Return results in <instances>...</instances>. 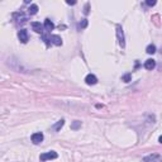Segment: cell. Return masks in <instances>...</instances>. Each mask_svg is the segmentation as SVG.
Segmentation results:
<instances>
[{
  "label": "cell",
  "mask_w": 162,
  "mask_h": 162,
  "mask_svg": "<svg viewBox=\"0 0 162 162\" xmlns=\"http://www.w3.org/2000/svg\"><path fill=\"white\" fill-rule=\"evenodd\" d=\"M158 160H160V155L157 153H152L150 156L143 157V162H157Z\"/></svg>",
  "instance_id": "5"
},
{
  "label": "cell",
  "mask_w": 162,
  "mask_h": 162,
  "mask_svg": "<svg viewBox=\"0 0 162 162\" xmlns=\"http://www.w3.org/2000/svg\"><path fill=\"white\" fill-rule=\"evenodd\" d=\"M117 39L118 43L122 48L126 47V38H124V32H123V27L120 24H117Z\"/></svg>",
  "instance_id": "1"
},
{
  "label": "cell",
  "mask_w": 162,
  "mask_h": 162,
  "mask_svg": "<svg viewBox=\"0 0 162 162\" xmlns=\"http://www.w3.org/2000/svg\"><path fill=\"white\" fill-rule=\"evenodd\" d=\"M131 77H132V75H131V74H127V75L123 76L122 80L124 81V82H129V81H131Z\"/></svg>",
  "instance_id": "17"
},
{
  "label": "cell",
  "mask_w": 162,
  "mask_h": 162,
  "mask_svg": "<svg viewBox=\"0 0 162 162\" xmlns=\"http://www.w3.org/2000/svg\"><path fill=\"white\" fill-rule=\"evenodd\" d=\"M32 28H33V31L37 32V33H41L42 32V24L39 22H32Z\"/></svg>",
  "instance_id": "11"
},
{
  "label": "cell",
  "mask_w": 162,
  "mask_h": 162,
  "mask_svg": "<svg viewBox=\"0 0 162 162\" xmlns=\"http://www.w3.org/2000/svg\"><path fill=\"white\" fill-rule=\"evenodd\" d=\"M57 157H58V155H57L55 151H50V152H46V153H42L39 156V160L42 162H45V161H48V160H56Z\"/></svg>",
  "instance_id": "2"
},
{
  "label": "cell",
  "mask_w": 162,
  "mask_h": 162,
  "mask_svg": "<svg viewBox=\"0 0 162 162\" xmlns=\"http://www.w3.org/2000/svg\"><path fill=\"white\" fill-rule=\"evenodd\" d=\"M88 27V19H82L80 23H79V28L80 29H84V28Z\"/></svg>",
  "instance_id": "16"
},
{
  "label": "cell",
  "mask_w": 162,
  "mask_h": 162,
  "mask_svg": "<svg viewBox=\"0 0 162 162\" xmlns=\"http://www.w3.org/2000/svg\"><path fill=\"white\" fill-rule=\"evenodd\" d=\"M50 41L56 46H62V38H61L60 36H57V34H52L50 37Z\"/></svg>",
  "instance_id": "7"
},
{
  "label": "cell",
  "mask_w": 162,
  "mask_h": 162,
  "mask_svg": "<svg viewBox=\"0 0 162 162\" xmlns=\"http://www.w3.org/2000/svg\"><path fill=\"white\" fill-rule=\"evenodd\" d=\"M66 3H67L69 5H75V4H76V1H66Z\"/></svg>",
  "instance_id": "20"
},
{
  "label": "cell",
  "mask_w": 162,
  "mask_h": 162,
  "mask_svg": "<svg viewBox=\"0 0 162 162\" xmlns=\"http://www.w3.org/2000/svg\"><path fill=\"white\" fill-rule=\"evenodd\" d=\"M81 127V122H79V120H75L72 124H71V129H74V131H76V129H79V128Z\"/></svg>",
  "instance_id": "15"
},
{
  "label": "cell",
  "mask_w": 162,
  "mask_h": 162,
  "mask_svg": "<svg viewBox=\"0 0 162 162\" xmlns=\"http://www.w3.org/2000/svg\"><path fill=\"white\" fill-rule=\"evenodd\" d=\"M42 141H43V134H42L41 132L33 133V134H32V142H33L34 144H39Z\"/></svg>",
  "instance_id": "3"
},
{
  "label": "cell",
  "mask_w": 162,
  "mask_h": 162,
  "mask_svg": "<svg viewBox=\"0 0 162 162\" xmlns=\"http://www.w3.org/2000/svg\"><path fill=\"white\" fill-rule=\"evenodd\" d=\"M63 124H65V120H63V119H61V120L57 122L56 124L53 126V129H55V132H60V129L63 127Z\"/></svg>",
  "instance_id": "12"
},
{
  "label": "cell",
  "mask_w": 162,
  "mask_h": 162,
  "mask_svg": "<svg viewBox=\"0 0 162 162\" xmlns=\"http://www.w3.org/2000/svg\"><path fill=\"white\" fill-rule=\"evenodd\" d=\"M84 13H85V14H89V4H86V5H85V10H84Z\"/></svg>",
  "instance_id": "19"
},
{
  "label": "cell",
  "mask_w": 162,
  "mask_h": 162,
  "mask_svg": "<svg viewBox=\"0 0 162 162\" xmlns=\"http://www.w3.org/2000/svg\"><path fill=\"white\" fill-rule=\"evenodd\" d=\"M158 142H160V143H161V144H162V136H161V137H160V138H158Z\"/></svg>",
  "instance_id": "21"
},
{
  "label": "cell",
  "mask_w": 162,
  "mask_h": 162,
  "mask_svg": "<svg viewBox=\"0 0 162 162\" xmlns=\"http://www.w3.org/2000/svg\"><path fill=\"white\" fill-rule=\"evenodd\" d=\"M85 82H86L88 85H95L98 82V79H96V76H95V75L89 74L86 77H85Z\"/></svg>",
  "instance_id": "6"
},
{
  "label": "cell",
  "mask_w": 162,
  "mask_h": 162,
  "mask_svg": "<svg viewBox=\"0 0 162 162\" xmlns=\"http://www.w3.org/2000/svg\"><path fill=\"white\" fill-rule=\"evenodd\" d=\"M18 38H19V41H20L22 43H27V42H28V33H27V31H26V29L19 31Z\"/></svg>",
  "instance_id": "4"
},
{
  "label": "cell",
  "mask_w": 162,
  "mask_h": 162,
  "mask_svg": "<svg viewBox=\"0 0 162 162\" xmlns=\"http://www.w3.org/2000/svg\"><path fill=\"white\" fill-rule=\"evenodd\" d=\"M146 52H147L148 55H153V53H156V46H155V45H150V46H147Z\"/></svg>",
  "instance_id": "14"
},
{
  "label": "cell",
  "mask_w": 162,
  "mask_h": 162,
  "mask_svg": "<svg viewBox=\"0 0 162 162\" xmlns=\"http://www.w3.org/2000/svg\"><path fill=\"white\" fill-rule=\"evenodd\" d=\"M155 67H156V61L155 60L150 58V60H147L144 62V69L146 70H153Z\"/></svg>",
  "instance_id": "9"
},
{
  "label": "cell",
  "mask_w": 162,
  "mask_h": 162,
  "mask_svg": "<svg viewBox=\"0 0 162 162\" xmlns=\"http://www.w3.org/2000/svg\"><path fill=\"white\" fill-rule=\"evenodd\" d=\"M13 17H14V19H15L17 22H19V23H20V22H22V23H24V22L27 20V17H26L22 12H20V13H14V14H13Z\"/></svg>",
  "instance_id": "8"
},
{
  "label": "cell",
  "mask_w": 162,
  "mask_h": 162,
  "mask_svg": "<svg viewBox=\"0 0 162 162\" xmlns=\"http://www.w3.org/2000/svg\"><path fill=\"white\" fill-rule=\"evenodd\" d=\"M43 27H45V29H46V31H48V32L55 29V24H53V22H52L51 19H46Z\"/></svg>",
  "instance_id": "10"
},
{
  "label": "cell",
  "mask_w": 162,
  "mask_h": 162,
  "mask_svg": "<svg viewBox=\"0 0 162 162\" xmlns=\"http://www.w3.org/2000/svg\"><path fill=\"white\" fill-rule=\"evenodd\" d=\"M161 162H162V161H161Z\"/></svg>",
  "instance_id": "22"
},
{
  "label": "cell",
  "mask_w": 162,
  "mask_h": 162,
  "mask_svg": "<svg viewBox=\"0 0 162 162\" xmlns=\"http://www.w3.org/2000/svg\"><path fill=\"white\" fill-rule=\"evenodd\" d=\"M146 4L148 7H153V5H156V1H151V0H148V1H146Z\"/></svg>",
  "instance_id": "18"
},
{
  "label": "cell",
  "mask_w": 162,
  "mask_h": 162,
  "mask_svg": "<svg viewBox=\"0 0 162 162\" xmlns=\"http://www.w3.org/2000/svg\"><path fill=\"white\" fill-rule=\"evenodd\" d=\"M38 12V5L37 4H32V5L29 7V9H28V13L31 14V15H34V14H37Z\"/></svg>",
  "instance_id": "13"
}]
</instances>
